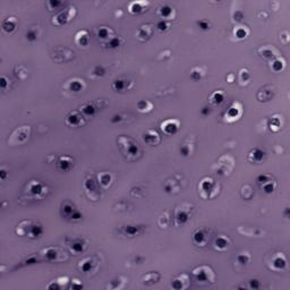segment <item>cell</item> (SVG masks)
Listing matches in <instances>:
<instances>
[{"label": "cell", "mask_w": 290, "mask_h": 290, "mask_svg": "<svg viewBox=\"0 0 290 290\" xmlns=\"http://www.w3.org/2000/svg\"><path fill=\"white\" fill-rule=\"evenodd\" d=\"M162 130L168 134V135H172L174 133H177V130L179 128V121L174 120V119H170V120H166L164 123L161 125Z\"/></svg>", "instance_id": "cell-1"}, {"label": "cell", "mask_w": 290, "mask_h": 290, "mask_svg": "<svg viewBox=\"0 0 290 290\" xmlns=\"http://www.w3.org/2000/svg\"><path fill=\"white\" fill-rule=\"evenodd\" d=\"M15 26H16V20H14L13 17H10V18H7L2 22V28H4V31H6V32H13L14 30H15Z\"/></svg>", "instance_id": "cell-2"}, {"label": "cell", "mask_w": 290, "mask_h": 290, "mask_svg": "<svg viewBox=\"0 0 290 290\" xmlns=\"http://www.w3.org/2000/svg\"><path fill=\"white\" fill-rule=\"evenodd\" d=\"M150 134L151 135H148V133L146 135H144V141L148 143V144H155V142L153 140H156V141H159V135H158V133L156 132H153V130H150Z\"/></svg>", "instance_id": "cell-3"}, {"label": "cell", "mask_w": 290, "mask_h": 290, "mask_svg": "<svg viewBox=\"0 0 290 290\" xmlns=\"http://www.w3.org/2000/svg\"><path fill=\"white\" fill-rule=\"evenodd\" d=\"M284 266H286V259H284L283 256H282V258L278 256L273 259V267L275 270H282Z\"/></svg>", "instance_id": "cell-4"}, {"label": "cell", "mask_w": 290, "mask_h": 290, "mask_svg": "<svg viewBox=\"0 0 290 290\" xmlns=\"http://www.w3.org/2000/svg\"><path fill=\"white\" fill-rule=\"evenodd\" d=\"M253 156V161L254 162H258L261 161L262 159H263V156H264V152H262L261 150H258V148H255V150H253L251 152V154H249V158Z\"/></svg>", "instance_id": "cell-5"}, {"label": "cell", "mask_w": 290, "mask_h": 290, "mask_svg": "<svg viewBox=\"0 0 290 290\" xmlns=\"http://www.w3.org/2000/svg\"><path fill=\"white\" fill-rule=\"evenodd\" d=\"M82 111H83L86 116H93V115L95 113L97 109H95V107H94L93 104L89 103V104H85V105H84L83 108H82Z\"/></svg>", "instance_id": "cell-6"}, {"label": "cell", "mask_w": 290, "mask_h": 290, "mask_svg": "<svg viewBox=\"0 0 290 290\" xmlns=\"http://www.w3.org/2000/svg\"><path fill=\"white\" fill-rule=\"evenodd\" d=\"M236 105H237V104L235 103L232 107L229 108V110H228V116L233 118V119H237V117L240 115V108L236 109Z\"/></svg>", "instance_id": "cell-7"}, {"label": "cell", "mask_w": 290, "mask_h": 290, "mask_svg": "<svg viewBox=\"0 0 290 290\" xmlns=\"http://www.w3.org/2000/svg\"><path fill=\"white\" fill-rule=\"evenodd\" d=\"M42 233V228H41V226H36V225H34V226H32L31 227V231H30V237H39L40 235Z\"/></svg>", "instance_id": "cell-8"}, {"label": "cell", "mask_w": 290, "mask_h": 290, "mask_svg": "<svg viewBox=\"0 0 290 290\" xmlns=\"http://www.w3.org/2000/svg\"><path fill=\"white\" fill-rule=\"evenodd\" d=\"M211 101L213 103H221L223 101V93L222 92H214L211 97Z\"/></svg>", "instance_id": "cell-9"}, {"label": "cell", "mask_w": 290, "mask_h": 290, "mask_svg": "<svg viewBox=\"0 0 290 290\" xmlns=\"http://www.w3.org/2000/svg\"><path fill=\"white\" fill-rule=\"evenodd\" d=\"M99 179H100V184H101L102 186L107 187L110 184L111 177H110L109 174H102L101 176H99Z\"/></svg>", "instance_id": "cell-10"}, {"label": "cell", "mask_w": 290, "mask_h": 290, "mask_svg": "<svg viewBox=\"0 0 290 290\" xmlns=\"http://www.w3.org/2000/svg\"><path fill=\"white\" fill-rule=\"evenodd\" d=\"M204 239H206L205 235L203 233V231H197L195 235H194V240L196 244H204Z\"/></svg>", "instance_id": "cell-11"}, {"label": "cell", "mask_w": 290, "mask_h": 290, "mask_svg": "<svg viewBox=\"0 0 290 290\" xmlns=\"http://www.w3.org/2000/svg\"><path fill=\"white\" fill-rule=\"evenodd\" d=\"M143 5V2H133L130 7H129V10L132 13H141L143 10V8L141 6Z\"/></svg>", "instance_id": "cell-12"}, {"label": "cell", "mask_w": 290, "mask_h": 290, "mask_svg": "<svg viewBox=\"0 0 290 290\" xmlns=\"http://www.w3.org/2000/svg\"><path fill=\"white\" fill-rule=\"evenodd\" d=\"M228 246V240L225 237H219L215 240V247L217 248H226Z\"/></svg>", "instance_id": "cell-13"}, {"label": "cell", "mask_w": 290, "mask_h": 290, "mask_svg": "<svg viewBox=\"0 0 290 290\" xmlns=\"http://www.w3.org/2000/svg\"><path fill=\"white\" fill-rule=\"evenodd\" d=\"M83 87V82L81 83V81H71V90L74 92H79L81 89Z\"/></svg>", "instance_id": "cell-14"}, {"label": "cell", "mask_w": 290, "mask_h": 290, "mask_svg": "<svg viewBox=\"0 0 290 290\" xmlns=\"http://www.w3.org/2000/svg\"><path fill=\"white\" fill-rule=\"evenodd\" d=\"M176 220L178 221V223H185L186 222L187 220H188V214L187 213H185L184 211H181V212H179L177 215H176Z\"/></svg>", "instance_id": "cell-15"}, {"label": "cell", "mask_w": 290, "mask_h": 290, "mask_svg": "<svg viewBox=\"0 0 290 290\" xmlns=\"http://www.w3.org/2000/svg\"><path fill=\"white\" fill-rule=\"evenodd\" d=\"M45 256L49 261H53L56 259V256H57V253H56V249L53 248H48L47 251H45Z\"/></svg>", "instance_id": "cell-16"}, {"label": "cell", "mask_w": 290, "mask_h": 290, "mask_svg": "<svg viewBox=\"0 0 290 290\" xmlns=\"http://www.w3.org/2000/svg\"><path fill=\"white\" fill-rule=\"evenodd\" d=\"M237 259H238V262L240 263V264H246V263L249 261V255H248L247 253H241V254H239L238 255Z\"/></svg>", "instance_id": "cell-17"}, {"label": "cell", "mask_w": 290, "mask_h": 290, "mask_svg": "<svg viewBox=\"0 0 290 290\" xmlns=\"http://www.w3.org/2000/svg\"><path fill=\"white\" fill-rule=\"evenodd\" d=\"M138 230H140V227H132V226H128L127 228H125V231L126 233H128L130 236H135L138 233Z\"/></svg>", "instance_id": "cell-18"}, {"label": "cell", "mask_w": 290, "mask_h": 290, "mask_svg": "<svg viewBox=\"0 0 290 290\" xmlns=\"http://www.w3.org/2000/svg\"><path fill=\"white\" fill-rule=\"evenodd\" d=\"M38 38V33L35 32V30H30L28 32L26 33V39L28 40V41H35Z\"/></svg>", "instance_id": "cell-19"}, {"label": "cell", "mask_w": 290, "mask_h": 290, "mask_svg": "<svg viewBox=\"0 0 290 290\" xmlns=\"http://www.w3.org/2000/svg\"><path fill=\"white\" fill-rule=\"evenodd\" d=\"M71 248V251H74L75 253H79V251H82L84 249V245L81 243V241H78V243L73 244Z\"/></svg>", "instance_id": "cell-20"}, {"label": "cell", "mask_w": 290, "mask_h": 290, "mask_svg": "<svg viewBox=\"0 0 290 290\" xmlns=\"http://www.w3.org/2000/svg\"><path fill=\"white\" fill-rule=\"evenodd\" d=\"M71 125H73V126H76V125H77V123H76V121H81V117L76 116V113H73L71 117H68V118H67V121H71Z\"/></svg>", "instance_id": "cell-21"}, {"label": "cell", "mask_w": 290, "mask_h": 290, "mask_svg": "<svg viewBox=\"0 0 290 290\" xmlns=\"http://www.w3.org/2000/svg\"><path fill=\"white\" fill-rule=\"evenodd\" d=\"M160 12H161L163 17H169V15L172 13V8H170V7H168V6H163V7H161Z\"/></svg>", "instance_id": "cell-22"}, {"label": "cell", "mask_w": 290, "mask_h": 290, "mask_svg": "<svg viewBox=\"0 0 290 290\" xmlns=\"http://www.w3.org/2000/svg\"><path fill=\"white\" fill-rule=\"evenodd\" d=\"M34 186L33 187H31V192H32L33 194H40L41 192H42V185L41 184H39V182H34L33 184Z\"/></svg>", "instance_id": "cell-23"}, {"label": "cell", "mask_w": 290, "mask_h": 290, "mask_svg": "<svg viewBox=\"0 0 290 290\" xmlns=\"http://www.w3.org/2000/svg\"><path fill=\"white\" fill-rule=\"evenodd\" d=\"M235 33H236V36L239 38V39H244V38H246V35H247V32L245 31V28H243V27L237 28V31Z\"/></svg>", "instance_id": "cell-24"}, {"label": "cell", "mask_w": 290, "mask_h": 290, "mask_svg": "<svg viewBox=\"0 0 290 290\" xmlns=\"http://www.w3.org/2000/svg\"><path fill=\"white\" fill-rule=\"evenodd\" d=\"M91 262V259H86V261H84L83 262V264L81 265V269L84 271V272H89L90 271V269H91V265L92 264H90Z\"/></svg>", "instance_id": "cell-25"}, {"label": "cell", "mask_w": 290, "mask_h": 290, "mask_svg": "<svg viewBox=\"0 0 290 290\" xmlns=\"http://www.w3.org/2000/svg\"><path fill=\"white\" fill-rule=\"evenodd\" d=\"M272 67H273V69H274L275 71H280V69H282V67H283V63H281V60L278 59V60H275V61L273 63Z\"/></svg>", "instance_id": "cell-26"}, {"label": "cell", "mask_w": 290, "mask_h": 290, "mask_svg": "<svg viewBox=\"0 0 290 290\" xmlns=\"http://www.w3.org/2000/svg\"><path fill=\"white\" fill-rule=\"evenodd\" d=\"M104 73H105V71H104V68L102 66H97L94 68V71H93V74L97 75V76H102Z\"/></svg>", "instance_id": "cell-27"}, {"label": "cell", "mask_w": 290, "mask_h": 290, "mask_svg": "<svg viewBox=\"0 0 290 290\" xmlns=\"http://www.w3.org/2000/svg\"><path fill=\"white\" fill-rule=\"evenodd\" d=\"M108 44H110V48H117L120 44V40H119V38H112Z\"/></svg>", "instance_id": "cell-28"}, {"label": "cell", "mask_w": 290, "mask_h": 290, "mask_svg": "<svg viewBox=\"0 0 290 290\" xmlns=\"http://www.w3.org/2000/svg\"><path fill=\"white\" fill-rule=\"evenodd\" d=\"M156 28H158L159 31H161V32H162V31H166V30L168 28V24L164 22V20H161V22H159V23H158Z\"/></svg>", "instance_id": "cell-29"}, {"label": "cell", "mask_w": 290, "mask_h": 290, "mask_svg": "<svg viewBox=\"0 0 290 290\" xmlns=\"http://www.w3.org/2000/svg\"><path fill=\"white\" fill-rule=\"evenodd\" d=\"M99 38H101V39H107L108 38V30L107 28H100V31H99Z\"/></svg>", "instance_id": "cell-30"}, {"label": "cell", "mask_w": 290, "mask_h": 290, "mask_svg": "<svg viewBox=\"0 0 290 290\" xmlns=\"http://www.w3.org/2000/svg\"><path fill=\"white\" fill-rule=\"evenodd\" d=\"M113 89L117 91H121L124 89V82L123 81H116L113 83Z\"/></svg>", "instance_id": "cell-31"}, {"label": "cell", "mask_w": 290, "mask_h": 290, "mask_svg": "<svg viewBox=\"0 0 290 290\" xmlns=\"http://www.w3.org/2000/svg\"><path fill=\"white\" fill-rule=\"evenodd\" d=\"M197 24H198L200 28H202V30H209L210 28V24L207 23L206 20H200V22H197Z\"/></svg>", "instance_id": "cell-32"}, {"label": "cell", "mask_w": 290, "mask_h": 290, "mask_svg": "<svg viewBox=\"0 0 290 290\" xmlns=\"http://www.w3.org/2000/svg\"><path fill=\"white\" fill-rule=\"evenodd\" d=\"M251 288H258V283L256 280H251Z\"/></svg>", "instance_id": "cell-33"}]
</instances>
